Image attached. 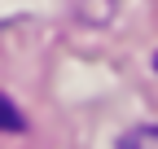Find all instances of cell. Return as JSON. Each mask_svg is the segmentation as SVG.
Returning a JSON list of instances; mask_svg holds the SVG:
<instances>
[{
  "label": "cell",
  "instance_id": "3957f363",
  "mask_svg": "<svg viewBox=\"0 0 158 149\" xmlns=\"http://www.w3.org/2000/svg\"><path fill=\"white\" fill-rule=\"evenodd\" d=\"M154 66H158V57H154Z\"/></svg>",
  "mask_w": 158,
  "mask_h": 149
},
{
  "label": "cell",
  "instance_id": "6da1fadb",
  "mask_svg": "<svg viewBox=\"0 0 158 149\" xmlns=\"http://www.w3.org/2000/svg\"><path fill=\"white\" fill-rule=\"evenodd\" d=\"M118 149H158V127H132L118 140Z\"/></svg>",
  "mask_w": 158,
  "mask_h": 149
},
{
  "label": "cell",
  "instance_id": "7a4b0ae2",
  "mask_svg": "<svg viewBox=\"0 0 158 149\" xmlns=\"http://www.w3.org/2000/svg\"><path fill=\"white\" fill-rule=\"evenodd\" d=\"M22 114H18V110H13V101L9 97H0V132H22Z\"/></svg>",
  "mask_w": 158,
  "mask_h": 149
}]
</instances>
